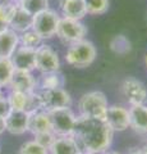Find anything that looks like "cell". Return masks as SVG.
<instances>
[{
    "label": "cell",
    "mask_w": 147,
    "mask_h": 154,
    "mask_svg": "<svg viewBox=\"0 0 147 154\" xmlns=\"http://www.w3.org/2000/svg\"><path fill=\"white\" fill-rule=\"evenodd\" d=\"M145 63H146V67H147V54H146V57H145Z\"/></svg>",
    "instance_id": "8d00e7d4"
},
{
    "label": "cell",
    "mask_w": 147,
    "mask_h": 154,
    "mask_svg": "<svg viewBox=\"0 0 147 154\" xmlns=\"http://www.w3.org/2000/svg\"><path fill=\"white\" fill-rule=\"evenodd\" d=\"M41 108L50 112L59 108H67L72 105V96L64 88L59 89H37Z\"/></svg>",
    "instance_id": "8992f818"
},
{
    "label": "cell",
    "mask_w": 147,
    "mask_h": 154,
    "mask_svg": "<svg viewBox=\"0 0 147 154\" xmlns=\"http://www.w3.org/2000/svg\"><path fill=\"white\" fill-rule=\"evenodd\" d=\"M47 113L50 117L51 130L56 136H68V135L73 134L75 121H77V114L73 112L70 107L50 110Z\"/></svg>",
    "instance_id": "5b68a950"
},
{
    "label": "cell",
    "mask_w": 147,
    "mask_h": 154,
    "mask_svg": "<svg viewBox=\"0 0 147 154\" xmlns=\"http://www.w3.org/2000/svg\"><path fill=\"white\" fill-rule=\"evenodd\" d=\"M32 19H34V16L28 14L22 8L17 7L16 13H14V16L12 17L10 22H9V28H12L17 33L26 32L32 28Z\"/></svg>",
    "instance_id": "d6986e66"
},
{
    "label": "cell",
    "mask_w": 147,
    "mask_h": 154,
    "mask_svg": "<svg viewBox=\"0 0 147 154\" xmlns=\"http://www.w3.org/2000/svg\"><path fill=\"white\" fill-rule=\"evenodd\" d=\"M28 94L27 93H22V91L10 90V93H9L8 96H7L10 109H13V110H26Z\"/></svg>",
    "instance_id": "7402d4cb"
},
{
    "label": "cell",
    "mask_w": 147,
    "mask_h": 154,
    "mask_svg": "<svg viewBox=\"0 0 147 154\" xmlns=\"http://www.w3.org/2000/svg\"><path fill=\"white\" fill-rule=\"evenodd\" d=\"M18 154H49V150L37 144L35 140H30L22 144Z\"/></svg>",
    "instance_id": "4316f807"
},
{
    "label": "cell",
    "mask_w": 147,
    "mask_h": 154,
    "mask_svg": "<svg viewBox=\"0 0 147 154\" xmlns=\"http://www.w3.org/2000/svg\"><path fill=\"white\" fill-rule=\"evenodd\" d=\"M36 69L41 75L58 72L60 69L59 54L50 45L44 42L36 49Z\"/></svg>",
    "instance_id": "ba28073f"
},
{
    "label": "cell",
    "mask_w": 147,
    "mask_h": 154,
    "mask_svg": "<svg viewBox=\"0 0 147 154\" xmlns=\"http://www.w3.org/2000/svg\"><path fill=\"white\" fill-rule=\"evenodd\" d=\"M16 0H0V7L1 5H7V4H10V3H14Z\"/></svg>",
    "instance_id": "836d02e7"
},
{
    "label": "cell",
    "mask_w": 147,
    "mask_h": 154,
    "mask_svg": "<svg viewBox=\"0 0 147 154\" xmlns=\"http://www.w3.org/2000/svg\"><path fill=\"white\" fill-rule=\"evenodd\" d=\"M60 13L63 18L82 21L87 16L84 0H60Z\"/></svg>",
    "instance_id": "9a60e30c"
},
{
    "label": "cell",
    "mask_w": 147,
    "mask_h": 154,
    "mask_svg": "<svg viewBox=\"0 0 147 154\" xmlns=\"http://www.w3.org/2000/svg\"><path fill=\"white\" fill-rule=\"evenodd\" d=\"M56 135L53 132V131H49V132H42V134H39V135H35V139L34 140L40 144L41 146H44L45 149H47L49 150L50 146L53 145V143L55 140Z\"/></svg>",
    "instance_id": "83f0119b"
},
{
    "label": "cell",
    "mask_w": 147,
    "mask_h": 154,
    "mask_svg": "<svg viewBox=\"0 0 147 154\" xmlns=\"http://www.w3.org/2000/svg\"><path fill=\"white\" fill-rule=\"evenodd\" d=\"M9 112H10V107H9L8 99L4 95H0V117L5 118Z\"/></svg>",
    "instance_id": "f546056e"
},
{
    "label": "cell",
    "mask_w": 147,
    "mask_h": 154,
    "mask_svg": "<svg viewBox=\"0 0 147 154\" xmlns=\"http://www.w3.org/2000/svg\"><path fill=\"white\" fill-rule=\"evenodd\" d=\"M51 130V122L49 113L44 109H40L37 112H34L30 114L28 118V132L32 135H39L42 132H49Z\"/></svg>",
    "instance_id": "2e32d148"
},
{
    "label": "cell",
    "mask_w": 147,
    "mask_h": 154,
    "mask_svg": "<svg viewBox=\"0 0 147 154\" xmlns=\"http://www.w3.org/2000/svg\"><path fill=\"white\" fill-rule=\"evenodd\" d=\"M0 95H3V93H1V88H0Z\"/></svg>",
    "instance_id": "74e56055"
},
{
    "label": "cell",
    "mask_w": 147,
    "mask_h": 154,
    "mask_svg": "<svg viewBox=\"0 0 147 154\" xmlns=\"http://www.w3.org/2000/svg\"><path fill=\"white\" fill-rule=\"evenodd\" d=\"M110 48H111L113 51L116 53V54H125L127 51L131 50V42L125 36L119 35L111 40Z\"/></svg>",
    "instance_id": "484cf974"
},
{
    "label": "cell",
    "mask_w": 147,
    "mask_h": 154,
    "mask_svg": "<svg viewBox=\"0 0 147 154\" xmlns=\"http://www.w3.org/2000/svg\"><path fill=\"white\" fill-rule=\"evenodd\" d=\"M10 60L16 71L34 72L36 69V49L19 45L10 57Z\"/></svg>",
    "instance_id": "8fae6325"
},
{
    "label": "cell",
    "mask_w": 147,
    "mask_h": 154,
    "mask_svg": "<svg viewBox=\"0 0 147 154\" xmlns=\"http://www.w3.org/2000/svg\"><path fill=\"white\" fill-rule=\"evenodd\" d=\"M14 67L12 64L10 59H4L0 58V88H7L9 86L13 73H14Z\"/></svg>",
    "instance_id": "603a6c76"
},
{
    "label": "cell",
    "mask_w": 147,
    "mask_h": 154,
    "mask_svg": "<svg viewBox=\"0 0 147 154\" xmlns=\"http://www.w3.org/2000/svg\"><path fill=\"white\" fill-rule=\"evenodd\" d=\"M129 128L140 135H147V105H131L129 108Z\"/></svg>",
    "instance_id": "5bb4252c"
},
{
    "label": "cell",
    "mask_w": 147,
    "mask_h": 154,
    "mask_svg": "<svg viewBox=\"0 0 147 154\" xmlns=\"http://www.w3.org/2000/svg\"><path fill=\"white\" fill-rule=\"evenodd\" d=\"M28 118L30 114L25 110H13L8 113L4 118L5 121V131L12 135H23L28 131Z\"/></svg>",
    "instance_id": "4fadbf2b"
},
{
    "label": "cell",
    "mask_w": 147,
    "mask_h": 154,
    "mask_svg": "<svg viewBox=\"0 0 147 154\" xmlns=\"http://www.w3.org/2000/svg\"><path fill=\"white\" fill-rule=\"evenodd\" d=\"M87 14L97 16L104 14L109 9V0H84Z\"/></svg>",
    "instance_id": "d4e9b609"
},
{
    "label": "cell",
    "mask_w": 147,
    "mask_h": 154,
    "mask_svg": "<svg viewBox=\"0 0 147 154\" xmlns=\"http://www.w3.org/2000/svg\"><path fill=\"white\" fill-rule=\"evenodd\" d=\"M42 38L37 35V33L32 30H28L26 32L19 33V45L25 48H30V49H37L42 44Z\"/></svg>",
    "instance_id": "cb8c5ba5"
},
{
    "label": "cell",
    "mask_w": 147,
    "mask_h": 154,
    "mask_svg": "<svg viewBox=\"0 0 147 154\" xmlns=\"http://www.w3.org/2000/svg\"><path fill=\"white\" fill-rule=\"evenodd\" d=\"M97 51L91 41L83 40L70 44L65 53V62L75 68H86L96 59Z\"/></svg>",
    "instance_id": "3957f363"
},
{
    "label": "cell",
    "mask_w": 147,
    "mask_h": 154,
    "mask_svg": "<svg viewBox=\"0 0 147 154\" xmlns=\"http://www.w3.org/2000/svg\"><path fill=\"white\" fill-rule=\"evenodd\" d=\"M120 90L129 105L146 104L147 102V89L145 84L134 77H128L123 81Z\"/></svg>",
    "instance_id": "9c48e42d"
},
{
    "label": "cell",
    "mask_w": 147,
    "mask_h": 154,
    "mask_svg": "<svg viewBox=\"0 0 147 154\" xmlns=\"http://www.w3.org/2000/svg\"><path fill=\"white\" fill-rule=\"evenodd\" d=\"M86 35H87V27L84 26L82 21H75V19H68L61 17L55 36H58L65 44L70 45L86 38Z\"/></svg>",
    "instance_id": "52a82bcc"
},
{
    "label": "cell",
    "mask_w": 147,
    "mask_h": 154,
    "mask_svg": "<svg viewBox=\"0 0 147 154\" xmlns=\"http://www.w3.org/2000/svg\"><path fill=\"white\" fill-rule=\"evenodd\" d=\"M17 5L31 16L49 9V0H16Z\"/></svg>",
    "instance_id": "44dd1931"
},
{
    "label": "cell",
    "mask_w": 147,
    "mask_h": 154,
    "mask_svg": "<svg viewBox=\"0 0 147 154\" xmlns=\"http://www.w3.org/2000/svg\"><path fill=\"white\" fill-rule=\"evenodd\" d=\"M142 154H147V145H145L142 148Z\"/></svg>",
    "instance_id": "d590c367"
},
{
    "label": "cell",
    "mask_w": 147,
    "mask_h": 154,
    "mask_svg": "<svg viewBox=\"0 0 147 154\" xmlns=\"http://www.w3.org/2000/svg\"><path fill=\"white\" fill-rule=\"evenodd\" d=\"M127 154H142V148H137V146L131 148Z\"/></svg>",
    "instance_id": "4dcf8cb0"
},
{
    "label": "cell",
    "mask_w": 147,
    "mask_h": 154,
    "mask_svg": "<svg viewBox=\"0 0 147 154\" xmlns=\"http://www.w3.org/2000/svg\"><path fill=\"white\" fill-rule=\"evenodd\" d=\"M49 154H82L73 135L56 136L53 145L49 149Z\"/></svg>",
    "instance_id": "ac0fdd59"
},
{
    "label": "cell",
    "mask_w": 147,
    "mask_h": 154,
    "mask_svg": "<svg viewBox=\"0 0 147 154\" xmlns=\"http://www.w3.org/2000/svg\"><path fill=\"white\" fill-rule=\"evenodd\" d=\"M0 153H1V145H0Z\"/></svg>",
    "instance_id": "f35d334b"
},
{
    "label": "cell",
    "mask_w": 147,
    "mask_h": 154,
    "mask_svg": "<svg viewBox=\"0 0 147 154\" xmlns=\"http://www.w3.org/2000/svg\"><path fill=\"white\" fill-rule=\"evenodd\" d=\"M114 134L105 121L78 114L72 135L82 154H102L110 149Z\"/></svg>",
    "instance_id": "6da1fadb"
},
{
    "label": "cell",
    "mask_w": 147,
    "mask_h": 154,
    "mask_svg": "<svg viewBox=\"0 0 147 154\" xmlns=\"http://www.w3.org/2000/svg\"><path fill=\"white\" fill-rule=\"evenodd\" d=\"M146 145H147V144H146Z\"/></svg>",
    "instance_id": "ab89813d"
},
{
    "label": "cell",
    "mask_w": 147,
    "mask_h": 154,
    "mask_svg": "<svg viewBox=\"0 0 147 154\" xmlns=\"http://www.w3.org/2000/svg\"><path fill=\"white\" fill-rule=\"evenodd\" d=\"M102 154H120L119 152H110V150H107V152H105V153H102Z\"/></svg>",
    "instance_id": "e575fe53"
},
{
    "label": "cell",
    "mask_w": 147,
    "mask_h": 154,
    "mask_svg": "<svg viewBox=\"0 0 147 154\" xmlns=\"http://www.w3.org/2000/svg\"><path fill=\"white\" fill-rule=\"evenodd\" d=\"M60 14L53 9H46L34 16L32 19V30L39 35L42 40H49L56 35L58 25L60 21Z\"/></svg>",
    "instance_id": "277c9868"
},
{
    "label": "cell",
    "mask_w": 147,
    "mask_h": 154,
    "mask_svg": "<svg viewBox=\"0 0 147 154\" xmlns=\"http://www.w3.org/2000/svg\"><path fill=\"white\" fill-rule=\"evenodd\" d=\"M105 122L114 132H123L129 128V109L123 105H109Z\"/></svg>",
    "instance_id": "30bf717a"
},
{
    "label": "cell",
    "mask_w": 147,
    "mask_h": 154,
    "mask_svg": "<svg viewBox=\"0 0 147 154\" xmlns=\"http://www.w3.org/2000/svg\"><path fill=\"white\" fill-rule=\"evenodd\" d=\"M5 132V121H4V118L0 117V136Z\"/></svg>",
    "instance_id": "1f68e13d"
},
{
    "label": "cell",
    "mask_w": 147,
    "mask_h": 154,
    "mask_svg": "<svg viewBox=\"0 0 147 154\" xmlns=\"http://www.w3.org/2000/svg\"><path fill=\"white\" fill-rule=\"evenodd\" d=\"M7 28H9V26L7 25L5 22H3L1 19H0V32H3V31H5Z\"/></svg>",
    "instance_id": "d6a6232c"
},
{
    "label": "cell",
    "mask_w": 147,
    "mask_h": 154,
    "mask_svg": "<svg viewBox=\"0 0 147 154\" xmlns=\"http://www.w3.org/2000/svg\"><path fill=\"white\" fill-rule=\"evenodd\" d=\"M109 107L107 98L102 91L93 90L83 94L78 100V112L79 116L93 119L105 121L106 110Z\"/></svg>",
    "instance_id": "7a4b0ae2"
},
{
    "label": "cell",
    "mask_w": 147,
    "mask_h": 154,
    "mask_svg": "<svg viewBox=\"0 0 147 154\" xmlns=\"http://www.w3.org/2000/svg\"><path fill=\"white\" fill-rule=\"evenodd\" d=\"M17 7L18 5H17L16 2L0 7V19H1L3 22H5L8 26H9V22H10L12 17L14 16V13L17 11Z\"/></svg>",
    "instance_id": "f1b7e54d"
},
{
    "label": "cell",
    "mask_w": 147,
    "mask_h": 154,
    "mask_svg": "<svg viewBox=\"0 0 147 154\" xmlns=\"http://www.w3.org/2000/svg\"><path fill=\"white\" fill-rule=\"evenodd\" d=\"M19 46V33L13 31L12 28H7L0 32V58L10 59L13 53Z\"/></svg>",
    "instance_id": "e0dca14e"
},
{
    "label": "cell",
    "mask_w": 147,
    "mask_h": 154,
    "mask_svg": "<svg viewBox=\"0 0 147 154\" xmlns=\"http://www.w3.org/2000/svg\"><path fill=\"white\" fill-rule=\"evenodd\" d=\"M64 77L60 72H50V73L41 75V80L39 82V89H59L64 88Z\"/></svg>",
    "instance_id": "ffe728a7"
},
{
    "label": "cell",
    "mask_w": 147,
    "mask_h": 154,
    "mask_svg": "<svg viewBox=\"0 0 147 154\" xmlns=\"http://www.w3.org/2000/svg\"><path fill=\"white\" fill-rule=\"evenodd\" d=\"M10 90L22 91V93H35L39 89V81L32 72L14 71L13 77L9 82Z\"/></svg>",
    "instance_id": "7c38bea8"
}]
</instances>
